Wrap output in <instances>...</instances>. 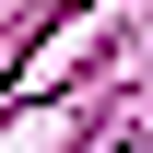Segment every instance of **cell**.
Wrapping results in <instances>:
<instances>
[{"label": "cell", "mask_w": 153, "mask_h": 153, "mask_svg": "<svg viewBox=\"0 0 153 153\" xmlns=\"http://www.w3.org/2000/svg\"><path fill=\"white\" fill-rule=\"evenodd\" d=\"M118 153H130V141H118Z\"/></svg>", "instance_id": "obj_1"}]
</instances>
